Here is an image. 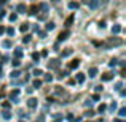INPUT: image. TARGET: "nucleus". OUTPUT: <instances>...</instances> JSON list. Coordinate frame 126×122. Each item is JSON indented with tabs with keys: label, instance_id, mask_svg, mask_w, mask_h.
<instances>
[{
	"label": "nucleus",
	"instance_id": "obj_1",
	"mask_svg": "<svg viewBox=\"0 0 126 122\" xmlns=\"http://www.w3.org/2000/svg\"><path fill=\"white\" fill-rule=\"evenodd\" d=\"M121 38H117V37H112V38H109L107 43H105V46H120L121 44Z\"/></svg>",
	"mask_w": 126,
	"mask_h": 122
},
{
	"label": "nucleus",
	"instance_id": "obj_2",
	"mask_svg": "<svg viewBox=\"0 0 126 122\" xmlns=\"http://www.w3.org/2000/svg\"><path fill=\"white\" fill-rule=\"evenodd\" d=\"M48 67H49V68H58V67H59V59H49Z\"/></svg>",
	"mask_w": 126,
	"mask_h": 122
},
{
	"label": "nucleus",
	"instance_id": "obj_3",
	"mask_svg": "<svg viewBox=\"0 0 126 122\" xmlns=\"http://www.w3.org/2000/svg\"><path fill=\"white\" fill-rule=\"evenodd\" d=\"M27 11H29V14H37V13L40 11V6H38V5H35V3H34V5H32L31 8L27 10Z\"/></svg>",
	"mask_w": 126,
	"mask_h": 122
},
{
	"label": "nucleus",
	"instance_id": "obj_4",
	"mask_svg": "<svg viewBox=\"0 0 126 122\" xmlns=\"http://www.w3.org/2000/svg\"><path fill=\"white\" fill-rule=\"evenodd\" d=\"M74 19H75V16H74V14H70V16H69V18L64 21V25H65V27H70V25L74 24Z\"/></svg>",
	"mask_w": 126,
	"mask_h": 122
},
{
	"label": "nucleus",
	"instance_id": "obj_5",
	"mask_svg": "<svg viewBox=\"0 0 126 122\" xmlns=\"http://www.w3.org/2000/svg\"><path fill=\"white\" fill-rule=\"evenodd\" d=\"M69 35H70V33H69V30H64V32H61V33H59V37H58V40H59V41H64V40H65V38H67V37H69Z\"/></svg>",
	"mask_w": 126,
	"mask_h": 122
},
{
	"label": "nucleus",
	"instance_id": "obj_6",
	"mask_svg": "<svg viewBox=\"0 0 126 122\" xmlns=\"http://www.w3.org/2000/svg\"><path fill=\"white\" fill-rule=\"evenodd\" d=\"M78 65H80V60H78V59H74V60L69 64V68H77Z\"/></svg>",
	"mask_w": 126,
	"mask_h": 122
},
{
	"label": "nucleus",
	"instance_id": "obj_7",
	"mask_svg": "<svg viewBox=\"0 0 126 122\" xmlns=\"http://www.w3.org/2000/svg\"><path fill=\"white\" fill-rule=\"evenodd\" d=\"M120 32H121V27H120L118 24H115L113 27H112V33H115V35H117V33H120Z\"/></svg>",
	"mask_w": 126,
	"mask_h": 122
},
{
	"label": "nucleus",
	"instance_id": "obj_8",
	"mask_svg": "<svg viewBox=\"0 0 126 122\" xmlns=\"http://www.w3.org/2000/svg\"><path fill=\"white\" fill-rule=\"evenodd\" d=\"M27 105H29V108H35L37 106V100H35V98H31V100L27 101Z\"/></svg>",
	"mask_w": 126,
	"mask_h": 122
},
{
	"label": "nucleus",
	"instance_id": "obj_9",
	"mask_svg": "<svg viewBox=\"0 0 126 122\" xmlns=\"http://www.w3.org/2000/svg\"><path fill=\"white\" fill-rule=\"evenodd\" d=\"M88 5L91 6V8H96V6L99 5V0H89V2H88Z\"/></svg>",
	"mask_w": 126,
	"mask_h": 122
},
{
	"label": "nucleus",
	"instance_id": "obj_10",
	"mask_svg": "<svg viewBox=\"0 0 126 122\" xmlns=\"http://www.w3.org/2000/svg\"><path fill=\"white\" fill-rule=\"evenodd\" d=\"M19 30H21L22 33H24V32H27V30H29V24H27V22H24V24L19 27Z\"/></svg>",
	"mask_w": 126,
	"mask_h": 122
},
{
	"label": "nucleus",
	"instance_id": "obj_11",
	"mask_svg": "<svg viewBox=\"0 0 126 122\" xmlns=\"http://www.w3.org/2000/svg\"><path fill=\"white\" fill-rule=\"evenodd\" d=\"M78 6H80V5H78L77 2H70V3H69V8H70V10H77Z\"/></svg>",
	"mask_w": 126,
	"mask_h": 122
},
{
	"label": "nucleus",
	"instance_id": "obj_12",
	"mask_svg": "<svg viewBox=\"0 0 126 122\" xmlns=\"http://www.w3.org/2000/svg\"><path fill=\"white\" fill-rule=\"evenodd\" d=\"M18 11L19 13H26V11H27V8H26L22 3H19V5H18Z\"/></svg>",
	"mask_w": 126,
	"mask_h": 122
},
{
	"label": "nucleus",
	"instance_id": "obj_13",
	"mask_svg": "<svg viewBox=\"0 0 126 122\" xmlns=\"http://www.w3.org/2000/svg\"><path fill=\"white\" fill-rule=\"evenodd\" d=\"M109 79H112V73H104L102 75V81H109Z\"/></svg>",
	"mask_w": 126,
	"mask_h": 122
},
{
	"label": "nucleus",
	"instance_id": "obj_14",
	"mask_svg": "<svg viewBox=\"0 0 126 122\" xmlns=\"http://www.w3.org/2000/svg\"><path fill=\"white\" fill-rule=\"evenodd\" d=\"M96 73H97V68H89V76L91 78H94Z\"/></svg>",
	"mask_w": 126,
	"mask_h": 122
},
{
	"label": "nucleus",
	"instance_id": "obj_15",
	"mask_svg": "<svg viewBox=\"0 0 126 122\" xmlns=\"http://www.w3.org/2000/svg\"><path fill=\"white\" fill-rule=\"evenodd\" d=\"M77 81H78V82H83V81H85V75H83V73H78V75H77Z\"/></svg>",
	"mask_w": 126,
	"mask_h": 122
},
{
	"label": "nucleus",
	"instance_id": "obj_16",
	"mask_svg": "<svg viewBox=\"0 0 126 122\" xmlns=\"http://www.w3.org/2000/svg\"><path fill=\"white\" fill-rule=\"evenodd\" d=\"M54 29V22H48L46 24V30H53Z\"/></svg>",
	"mask_w": 126,
	"mask_h": 122
},
{
	"label": "nucleus",
	"instance_id": "obj_17",
	"mask_svg": "<svg viewBox=\"0 0 126 122\" xmlns=\"http://www.w3.org/2000/svg\"><path fill=\"white\" fill-rule=\"evenodd\" d=\"M31 38H32L31 35H26V37L22 38V41H24V43H29V41H31Z\"/></svg>",
	"mask_w": 126,
	"mask_h": 122
},
{
	"label": "nucleus",
	"instance_id": "obj_18",
	"mask_svg": "<svg viewBox=\"0 0 126 122\" xmlns=\"http://www.w3.org/2000/svg\"><path fill=\"white\" fill-rule=\"evenodd\" d=\"M40 86H42V81H38V79L34 81V87H40Z\"/></svg>",
	"mask_w": 126,
	"mask_h": 122
},
{
	"label": "nucleus",
	"instance_id": "obj_19",
	"mask_svg": "<svg viewBox=\"0 0 126 122\" xmlns=\"http://www.w3.org/2000/svg\"><path fill=\"white\" fill-rule=\"evenodd\" d=\"M70 52H72V49H65V51L62 52V57H65V55H69Z\"/></svg>",
	"mask_w": 126,
	"mask_h": 122
},
{
	"label": "nucleus",
	"instance_id": "obj_20",
	"mask_svg": "<svg viewBox=\"0 0 126 122\" xmlns=\"http://www.w3.org/2000/svg\"><path fill=\"white\" fill-rule=\"evenodd\" d=\"M6 32H8V35H13V33H15V29H13V27H8V29H6Z\"/></svg>",
	"mask_w": 126,
	"mask_h": 122
},
{
	"label": "nucleus",
	"instance_id": "obj_21",
	"mask_svg": "<svg viewBox=\"0 0 126 122\" xmlns=\"http://www.w3.org/2000/svg\"><path fill=\"white\" fill-rule=\"evenodd\" d=\"M93 114H94V113H93V111H86V113H85V116H86V117H91Z\"/></svg>",
	"mask_w": 126,
	"mask_h": 122
},
{
	"label": "nucleus",
	"instance_id": "obj_22",
	"mask_svg": "<svg viewBox=\"0 0 126 122\" xmlns=\"http://www.w3.org/2000/svg\"><path fill=\"white\" fill-rule=\"evenodd\" d=\"M51 79H53L51 75H45V81H51Z\"/></svg>",
	"mask_w": 126,
	"mask_h": 122
},
{
	"label": "nucleus",
	"instance_id": "obj_23",
	"mask_svg": "<svg viewBox=\"0 0 126 122\" xmlns=\"http://www.w3.org/2000/svg\"><path fill=\"white\" fill-rule=\"evenodd\" d=\"M16 18H18L16 14H10V21H16Z\"/></svg>",
	"mask_w": 126,
	"mask_h": 122
},
{
	"label": "nucleus",
	"instance_id": "obj_24",
	"mask_svg": "<svg viewBox=\"0 0 126 122\" xmlns=\"http://www.w3.org/2000/svg\"><path fill=\"white\" fill-rule=\"evenodd\" d=\"M110 65H112V67H115V65H117V59H112V60H110Z\"/></svg>",
	"mask_w": 126,
	"mask_h": 122
},
{
	"label": "nucleus",
	"instance_id": "obj_25",
	"mask_svg": "<svg viewBox=\"0 0 126 122\" xmlns=\"http://www.w3.org/2000/svg\"><path fill=\"white\" fill-rule=\"evenodd\" d=\"M16 76H19V71H13L11 73V78H16Z\"/></svg>",
	"mask_w": 126,
	"mask_h": 122
},
{
	"label": "nucleus",
	"instance_id": "obj_26",
	"mask_svg": "<svg viewBox=\"0 0 126 122\" xmlns=\"http://www.w3.org/2000/svg\"><path fill=\"white\" fill-rule=\"evenodd\" d=\"M15 54H16V57H19V55H21V49L18 48V49H16V52H15Z\"/></svg>",
	"mask_w": 126,
	"mask_h": 122
},
{
	"label": "nucleus",
	"instance_id": "obj_27",
	"mask_svg": "<svg viewBox=\"0 0 126 122\" xmlns=\"http://www.w3.org/2000/svg\"><path fill=\"white\" fill-rule=\"evenodd\" d=\"M10 44H11V43H10V41H8V40H6V41H5V43H3V46H5V48H10Z\"/></svg>",
	"mask_w": 126,
	"mask_h": 122
},
{
	"label": "nucleus",
	"instance_id": "obj_28",
	"mask_svg": "<svg viewBox=\"0 0 126 122\" xmlns=\"http://www.w3.org/2000/svg\"><path fill=\"white\" fill-rule=\"evenodd\" d=\"M34 73H35V76H40V75H42V70H35Z\"/></svg>",
	"mask_w": 126,
	"mask_h": 122
},
{
	"label": "nucleus",
	"instance_id": "obj_29",
	"mask_svg": "<svg viewBox=\"0 0 126 122\" xmlns=\"http://www.w3.org/2000/svg\"><path fill=\"white\" fill-rule=\"evenodd\" d=\"M125 113H126V110H125V108H121V110H120V116H125Z\"/></svg>",
	"mask_w": 126,
	"mask_h": 122
},
{
	"label": "nucleus",
	"instance_id": "obj_30",
	"mask_svg": "<svg viewBox=\"0 0 126 122\" xmlns=\"http://www.w3.org/2000/svg\"><path fill=\"white\" fill-rule=\"evenodd\" d=\"M32 57H34V60H38V57H40V55H38V54H32Z\"/></svg>",
	"mask_w": 126,
	"mask_h": 122
},
{
	"label": "nucleus",
	"instance_id": "obj_31",
	"mask_svg": "<svg viewBox=\"0 0 126 122\" xmlns=\"http://www.w3.org/2000/svg\"><path fill=\"white\" fill-rule=\"evenodd\" d=\"M3 117H5V119H10V113H3Z\"/></svg>",
	"mask_w": 126,
	"mask_h": 122
},
{
	"label": "nucleus",
	"instance_id": "obj_32",
	"mask_svg": "<svg viewBox=\"0 0 126 122\" xmlns=\"http://www.w3.org/2000/svg\"><path fill=\"white\" fill-rule=\"evenodd\" d=\"M3 32H5V27H2V25H0V35H2Z\"/></svg>",
	"mask_w": 126,
	"mask_h": 122
},
{
	"label": "nucleus",
	"instance_id": "obj_33",
	"mask_svg": "<svg viewBox=\"0 0 126 122\" xmlns=\"http://www.w3.org/2000/svg\"><path fill=\"white\" fill-rule=\"evenodd\" d=\"M3 3H6V0H0V5H3Z\"/></svg>",
	"mask_w": 126,
	"mask_h": 122
},
{
	"label": "nucleus",
	"instance_id": "obj_34",
	"mask_svg": "<svg viewBox=\"0 0 126 122\" xmlns=\"http://www.w3.org/2000/svg\"><path fill=\"white\" fill-rule=\"evenodd\" d=\"M51 2H53V3H56V2H59V0H51Z\"/></svg>",
	"mask_w": 126,
	"mask_h": 122
},
{
	"label": "nucleus",
	"instance_id": "obj_35",
	"mask_svg": "<svg viewBox=\"0 0 126 122\" xmlns=\"http://www.w3.org/2000/svg\"><path fill=\"white\" fill-rule=\"evenodd\" d=\"M89 2V0H83V3H88Z\"/></svg>",
	"mask_w": 126,
	"mask_h": 122
}]
</instances>
